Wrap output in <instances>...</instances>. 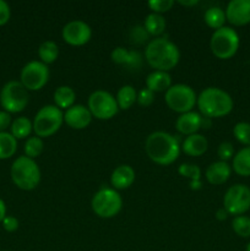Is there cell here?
Returning a JSON list of instances; mask_svg holds the SVG:
<instances>
[{"label":"cell","instance_id":"obj_1","mask_svg":"<svg viewBox=\"0 0 250 251\" xmlns=\"http://www.w3.org/2000/svg\"><path fill=\"white\" fill-rule=\"evenodd\" d=\"M180 144L176 136L166 131H154L145 141L147 157L159 166H169L178 159Z\"/></svg>","mask_w":250,"mask_h":251},{"label":"cell","instance_id":"obj_2","mask_svg":"<svg viewBox=\"0 0 250 251\" xmlns=\"http://www.w3.org/2000/svg\"><path fill=\"white\" fill-rule=\"evenodd\" d=\"M145 59L156 71H166L175 68L180 60L178 47L164 37L151 39L145 48Z\"/></svg>","mask_w":250,"mask_h":251},{"label":"cell","instance_id":"obj_3","mask_svg":"<svg viewBox=\"0 0 250 251\" xmlns=\"http://www.w3.org/2000/svg\"><path fill=\"white\" fill-rule=\"evenodd\" d=\"M198 104L200 114L206 118H222L233 110L232 97L229 93L218 87H207L198 97Z\"/></svg>","mask_w":250,"mask_h":251},{"label":"cell","instance_id":"obj_4","mask_svg":"<svg viewBox=\"0 0 250 251\" xmlns=\"http://www.w3.org/2000/svg\"><path fill=\"white\" fill-rule=\"evenodd\" d=\"M11 179L15 185L25 191L36 189L41 183V169L36 161L26 156L17 157L11 166Z\"/></svg>","mask_w":250,"mask_h":251},{"label":"cell","instance_id":"obj_5","mask_svg":"<svg viewBox=\"0 0 250 251\" xmlns=\"http://www.w3.org/2000/svg\"><path fill=\"white\" fill-rule=\"evenodd\" d=\"M239 44L240 39L237 31L227 26L216 29L210 39L211 51L216 58L222 60H227L234 56L239 49Z\"/></svg>","mask_w":250,"mask_h":251},{"label":"cell","instance_id":"obj_6","mask_svg":"<svg viewBox=\"0 0 250 251\" xmlns=\"http://www.w3.org/2000/svg\"><path fill=\"white\" fill-rule=\"evenodd\" d=\"M91 207L100 218H113L122 211L123 199L113 188H102L93 195Z\"/></svg>","mask_w":250,"mask_h":251},{"label":"cell","instance_id":"obj_7","mask_svg":"<svg viewBox=\"0 0 250 251\" xmlns=\"http://www.w3.org/2000/svg\"><path fill=\"white\" fill-rule=\"evenodd\" d=\"M64 123V113L56 105H44L37 112L33 119V131L36 136L49 137L55 134Z\"/></svg>","mask_w":250,"mask_h":251},{"label":"cell","instance_id":"obj_8","mask_svg":"<svg viewBox=\"0 0 250 251\" xmlns=\"http://www.w3.org/2000/svg\"><path fill=\"white\" fill-rule=\"evenodd\" d=\"M164 100L169 109L179 114H184L193 110L198 102V96L190 86L176 83V85H172L166 91Z\"/></svg>","mask_w":250,"mask_h":251},{"label":"cell","instance_id":"obj_9","mask_svg":"<svg viewBox=\"0 0 250 251\" xmlns=\"http://www.w3.org/2000/svg\"><path fill=\"white\" fill-rule=\"evenodd\" d=\"M29 100L28 91L20 81H9L0 92V103L5 112L20 113L27 107Z\"/></svg>","mask_w":250,"mask_h":251},{"label":"cell","instance_id":"obj_10","mask_svg":"<svg viewBox=\"0 0 250 251\" xmlns=\"http://www.w3.org/2000/svg\"><path fill=\"white\" fill-rule=\"evenodd\" d=\"M87 108L92 117L98 120H109L119 112L114 96L103 90H97L91 93L88 97Z\"/></svg>","mask_w":250,"mask_h":251},{"label":"cell","instance_id":"obj_11","mask_svg":"<svg viewBox=\"0 0 250 251\" xmlns=\"http://www.w3.org/2000/svg\"><path fill=\"white\" fill-rule=\"evenodd\" d=\"M223 208L235 217L244 215L250 208V189L244 184L230 186L223 198Z\"/></svg>","mask_w":250,"mask_h":251},{"label":"cell","instance_id":"obj_12","mask_svg":"<svg viewBox=\"0 0 250 251\" xmlns=\"http://www.w3.org/2000/svg\"><path fill=\"white\" fill-rule=\"evenodd\" d=\"M49 80L48 65L42 61H29L22 68L20 82L27 91H39L47 85Z\"/></svg>","mask_w":250,"mask_h":251},{"label":"cell","instance_id":"obj_13","mask_svg":"<svg viewBox=\"0 0 250 251\" xmlns=\"http://www.w3.org/2000/svg\"><path fill=\"white\" fill-rule=\"evenodd\" d=\"M61 37L69 46L81 47L88 43L92 37V29L81 20H73L63 27Z\"/></svg>","mask_w":250,"mask_h":251},{"label":"cell","instance_id":"obj_14","mask_svg":"<svg viewBox=\"0 0 250 251\" xmlns=\"http://www.w3.org/2000/svg\"><path fill=\"white\" fill-rule=\"evenodd\" d=\"M225 19L233 26L250 24V0H232L225 10Z\"/></svg>","mask_w":250,"mask_h":251},{"label":"cell","instance_id":"obj_15","mask_svg":"<svg viewBox=\"0 0 250 251\" xmlns=\"http://www.w3.org/2000/svg\"><path fill=\"white\" fill-rule=\"evenodd\" d=\"M92 114L87 107L82 104H74L64 113V123L74 130H83L92 122Z\"/></svg>","mask_w":250,"mask_h":251},{"label":"cell","instance_id":"obj_16","mask_svg":"<svg viewBox=\"0 0 250 251\" xmlns=\"http://www.w3.org/2000/svg\"><path fill=\"white\" fill-rule=\"evenodd\" d=\"M110 59L114 64L129 70H139L142 65V55L137 50H127L124 47H117L110 53Z\"/></svg>","mask_w":250,"mask_h":251},{"label":"cell","instance_id":"obj_17","mask_svg":"<svg viewBox=\"0 0 250 251\" xmlns=\"http://www.w3.org/2000/svg\"><path fill=\"white\" fill-rule=\"evenodd\" d=\"M201 122H202V115L191 110V112L179 115L175 122V127L181 135L190 136V135L198 134L199 130L201 129Z\"/></svg>","mask_w":250,"mask_h":251},{"label":"cell","instance_id":"obj_18","mask_svg":"<svg viewBox=\"0 0 250 251\" xmlns=\"http://www.w3.org/2000/svg\"><path fill=\"white\" fill-rule=\"evenodd\" d=\"M232 173V167L228 162L217 161L211 163L205 172L206 180L212 185H222L229 179Z\"/></svg>","mask_w":250,"mask_h":251},{"label":"cell","instance_id":"obj_19","mask_svg":"<svg viewBox=\"0 0 250 251\" xmlns=\"http://www.w3.org/2000/svg\"><path fill=\"white\" fill-rule=\"evenodd\" d=\"M135 171L129 164H122L113 171L110 176V184L114 190H125L135 181Z\"/></svg>","mask_w":250,"mask_h":251},{"label":"cell","instance_id":"obj_20","mask_svg":"<svg viewBox=\"0 0 250 251\" xmlns=\"http://www.w3.org/2000/svg\"><path fill=\"white\" fill-rule=\"evenodd\" d=\"M181 151L191 157H200L207 151L208 141L203 135L194 134L186 136L180 145Z\"/></svg>","mask_w":250,"mask_h":251},{"label":"cell","instance_id":"obj_21","mask_svg":"<svg viewBox=\"0 0 250 251\" xmlns=\"http://www.w3.org/2000/svg\"><path fill=\"white\" fill-rule=\"evenodd\" d=\"M172 86V77L166 71H152L146 77V88L152 92H166Z\"/></svg>","mask_w":250,"mask_h":251},{"label":"cell","instance_id":"obj_22","mask_svg":"<svg viewBox=\"0 0 250 251\" xmlns=\"http://www.w3.org/2000/svg\"><path fill=\"white\" fill-rule=\"evenodd\" d=\"M232 169L240 176H250V146L243 147L233 157Z\"/></svg>","mask_w":250,"mask_h":251},{"label":"cell","instance_id":"obj_23","mask_svg":"<svg viewBox=\"0 0 250 251\" xmlns=\"http://www.w3.org/2000/svg\"><path fill=\"white\" fill-rule=\"evenodd\" d=\"M54 103L59 109H69L75 104L76 93L69 86H60L54 91Z\"/></svg>","mask_w":250,"mask_h":251},{"label":"cell","instance_id":"obj_24","mask_svg":"<svg viewBox=\"0 0 250 251\" xmlns=\"http://www.w3.org/2000/svg\"><path fill=\"white\" fill-rule=\"evenodd\" d=\"M178 173L181 176H185L190 180L191 190H200L202 183H201V169L196 164L183 163L179 166Z\"/></svg>","mask_w":250,"mask_h":251},{"label":"cell","instance_id":"obj_25","mask_svg":"<svg viewBox=\"0 0 250 251\" xmlns=\"http://www.w3.org/2000/svg\"><path fill=\"white\" fill-rule=\"evenodd\" d=\"M118 103V107L122 110H127L136 103L137 92L131 85H125L119 88L115 97Z\"/></svg>","mask_w":250,"mask_h":251},{"label":"cell","instance_id":"obj_26","mask_svg":"<svg viewBox=\"0 0 250 251\" xmlns=\"http://www.w3.org/2000/svg\"><path fill=\"white\" fill-rule=\"evenodd\" d=\"M166 26L167 24L164 17L159 14H154V12H151L150 15H147L144 22V27L147 31V33L150 36L156 37V38H158L163 33L164 29H166Z\"/></svg>","mask_w":250,"mask_h":251},{"label":"cell","instance_id":"obj_27","mask_svg":"<svg viewBox=\"0 0 250 251\" xmlns=\"http://www.w3.org/2000/svg\"><path fill=\"white\" fill-rule=\"evenodd\" d=\"M203 21L210 28H213L215 31L222 28L225 26V22L227 21L225 10L220 6L208 7L203 14Z\"/></svg>","mask_w":250,"mask_h":251},{"label":"cell","instance_id":"obj_28","mask_svg":"<svg viewBox=\"0 0 250 251\" xmlns=\"http://www.w3.org/2000/svg\"><path fill=\"white\" fill-rule=\"evenodd\" d=\"M10 130H11L10 134L16 140L26 139V137H28L31 135L32 130H33V123L28 118L19 117L11 123Z\"/></svg>","mask_w":250,"mask_h":251},{"label":"cell","instance_id":"obj_29","mask_svg":"<svg viewBox=\"0 0 250 251\" xmlns=\"http://www.w3.org/2000/svg\"><path fill=\"white\" fill-rule=\"evenodd\" d=\"M38 56L41 61L46 65L53 64L59 56V47L55 42L46 41L39 46Z\"/></svg>","mask_w":250,"mask_h":251},{"label":"cell","instance_id":"obj_30","mask_svg":"<svg viewBox=\"0 0 250 251\" xmlns=\"http://www.w3.org/2000/svg\"><path fill=\"white\" fill-rule=\"evenodd\" d=\"M17 140L10 132H0V159H7L16 153Z\"/></svg>","mask_w":250,"mask_h":251},{"label":"cell","instance_id":"obj_31","mask_svg":"<svg viewBox=\"0 0 250 251\" xmlns=\"http://www.w3.org/2000/svg\"><path fill=\"white\" fill-rule=\"evenodd\" d=\"M44 149V142L41 137L38 136H32L27 139V141L25 142V156L28 157V158L34 159L36 157L41 156V153L43 152Z\"/></svg>","mask_w":250,"mask_h":251},{"label":"cell","instance_id":"obj_32","mask_svg":"<svg viewBox=\"0 0 250 251\" xmlns=\"http://www.w3.org/2000/svg\"><path fill=\"white\" fill-rule=\"evenodd\" d=\"M232 228L239 237L250 238V218L247 216H237L233 218Z\"/></svg>","mask_w":250,"mask_h":251},{"label":"cell","instance_id":"obj_33","mask_svg":"<svg viewBox=\"0 0 250 251\" xmlns=\"http://www.w3.org/2000/svg\"><path fill=\"white\" fill-rule=\"evenodd\" d=\"M233 135L235 140L244 145L245 147L250 146V124L245 122L237 123L233 127Z\"/></svg>","mask_w":250,"mask_h":251},{"label":"cell","instance_id":"obj_34","mask_svg":"<svg viewBox=\"0 0 250 251\" xmlns=\"http://www.w3.org/2000/svg\"><path fill=\"white\" fill-rule=\"evenodd\" d=\"M129 38L130 42L134 44H145L147 42L149 43L150 39V34L147 33V31L145 29L144 26L141 25H137V26L132 27L129 32Z\"/></svg>","mask_w":250,"mask_h":251},{"label":"cell","instance_id":"obj_35","mask_svg":"<svg viewBox=\"0 0 250 251\" xmlns=\"http://www.w3.org/2000/svg\"><path fill=\"white\" fill-rule=\"evenodd\" d=\"M173 0H150L147 2V6L150 7V10H152V12H154V14L159 15L168 12L173 7Z\"/></svg>","mask_w":250,"mask_h":251},{"label":"cell","instance_id":"obj_36","mask_svg":"<svg viewBox=\"0 0 250 251\" xmlns=\"http://www.w3.org/2000/svg\"><path fill=\"white\" fill-rule=\"evenodd\" d=\"M217 154L220 157V161L227 162L229 159H232L234 157V147L230 142L225 141L222 144H220L217 149Z\"/></svg>","mask_w":250,"mask_h":251},{"label":"cell","instance_id":"obj_37","mask_svg":"<svg viewBox=\"0 0 250 251\" xmlns=\"http://www.w3.org/2000/svg\"><path fill=\"white\" fill-rule=\"evenodd\" d=\"M154 100V93L152 91H150L149 88H142L137 92V100L139 105L141 107H150V105L153 103Z\"/></svg>","mask_w":250,"mask_h":251},{"label":"cell","instance_id":"obj_38","mask_svg":"<svg viewBox=\"0 0 250 251\" xmlns=\"http://www.w3.org/2000/svg\"><path fill=\"white\" fill-rule=\"evenodd\" d=\"M10 16H11V10H10L9 4L4 0H0V26H4L9 22Z\"/></svg>","mask_w":250,"mask_h":251},{"label":"cell","instance_id":"obj_39","mask_svg":"<svg viewBox=\"0 0 250 251\" xmlns=\"http://www.w3.org/2000/svg\"><path fill=\"white\" fill-rule=\"evenodd\" d=\"M2 227H4V229L6 232H15L19 228V220L16 217H14V216H6L4 218V221H2Z\"/></svg>","mask_w":250,"mask_h":251},{"label":"cell","instance_id":"obj_40","mask_svg":"<svg viewBox=\"0 0 250 251\" xmlns=\"http://www.w3.org/2000/svg\"><path fill=\"white\" fill-rule=\"evenodd\" d=\"M11 115L5 110H0V132H5L7 127L11 126Z\"/></svg>","mask_w":250,"mask_h":251},{"label":"cell","instance_id":"obj_41","mask_svg":"<svg viewBox=\"0 0 250 251\" xmlns=\"http://www.w3.org/2000/svg\"><path fill=\"white\" fill-rule=\"evenodd\" d=\"M228 216H229V213H228L223 207L218 208V210L216 211V218H217L218 221H225L228 218Z\"/></svg>","mask_w":250,"mask_h":251},{"label":"cell","instance_id":"obj_42","mask_svg":"<svg viewBox=\"0 0 250 251\" xmlns=\"http://www.w3.org/2000/svg\"><path fill=\"white\" fill-rule=\"evenodd\" d=\"M5 217H6V206H5L4 201L0 199V223H2Z\"/></svg>","mask_w":250,"mask_h":251},{"label":"cell","instance_id":"obj_43","mask_svg":"<svg viewBox=\"0 0 250 251\" xmlns=\"http://www.w3.org/2000/svg\"><path fill=\"white\" fill-rule=\"evenodd\" d=\"M212 122H211L210 118L202 117V122H201V129H208L211 126Z\"/></svg>","mask_w":250,"mask_h":251},{"label":"cell","instance_id":"obj_44","mask_svg":"<svg viewBox=\"0 0 250 251\" xmlns=\"http://www.w3.org/2000/svg\"><path fill=\"white\" fill-rule=\"evenodd\" d=\"M179 4L183 5V6H195V5L199 4L198 0H189V1H185V0H180V1H178Z\"/></svg>","mask_w":250,"mask_h":251},{"label":"cell","instance_id":"obj_45","mask_svg":"<svg viewBox=\"0 0 250 251\" xmlns=\"http://www.w3.org/2000/svg\"><path fill=\"white\" fill-rule=\"evenodd\" d=\"M245 251H250V243L247 245V250H245Z\"/></svg>","mask_w":250,"mask_h":251}]
</instances>
